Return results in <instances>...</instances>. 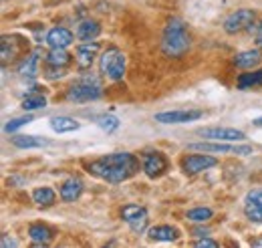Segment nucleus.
<instances>
[{"label": "nucleus", "mask_w": 262, "mask_h": 248, "mask_svg": "<svg viewBox=\"0 0 262 248\" xmlns=\"http://www.w3.org/2000/svg\"><path fill=\"white\" fill-rule=\"evenodd\" d=\"M87 170L97 176L101 180L109 182V184H121L125 180H129L131 176L137 174L139 170V161L133 154L121 152V154H107L99 157L95 161H91L87 166Z\"/></svg>", "instance_id": "nucleus-1"}, {"label": "nucleus", "mask_w": 262, "mask_h": 248, "mask_svg": "<svg viewBox=\"0 0 262 248\" xmlns=\"http://www.w3.org/2000/svg\"><path fill=\"white\" fill-rule=\"evenodd\" d=\"M190 49V34L186 31V25L182 18H169L164 29L162 38V51L165 57H182Z\"/></svg>", "instance_id": "nucleus-2"}, {"label": "nucleus", "mask_w": 262, "mask_h": 248, "mask_svg": "<svg viewBox=\"0 0 262 248\" xmlns=\"http://www.w3.org/2000/svg\"><path fill=\"white\" fill-rule=\"evenodd\" d=\"M101 97V85L97 79H85L75 83L69 91H67V99L75 101V103H85V101H95Z\"/></svg>", "instance_id": "nucleus-3"}, {"label": "nucleus", "mask_w": 262, "mask_h": 248, "mask_svg": "<svg viewBox=\"0 0 262 248\" xmlns=\"http://www.w3.org/2000/svg\"><path fill=\"white\" fill-rule=\"evenodd\" d=\"M190 150H198L204 154H236V155H250L252 148L250 146H230L222 141H202V143H190Z\"/></svg>", "instance_id": "nucleus-4"}, {"label": "nucleus", "mask_w": 262, "mask_h": 248, "mask_svg": "<svg viewBox=\"0 0 262 248\" xmlns=\"http://www.w3.org/2000/svg\"><path fill=\"white\" fill-rule=\"evenodd\" d=\"M254 20H256L254 10L240 8V10L232 12L228 18L224 20V31L228 32V34H238V32L246 31V29H252L254 27Z\"/></svg>", "instance_id": "nucleus-5"}, {"label": "nucleus", "mask_w": 262, "mask_h": 248, "mask_svg": "<svg viewBox=\"0 0 262 248\" xmlns=\"http://www.w3.org/2000/svg\"><path fill=\"white\" fill-rule=\"evenodd\" d=\"M121 218L127 222L133 232H143L147 228V222H149V216H147V210L143 206H137V204H127L123 206L121 210Z\"/></svg>", "instance_id": "nucleus-6"}, {"label": "nucleus", "mask_w": 262, "mask_h": 248, "mask_svg": "<svg viewBox=\"0 0 262 248\" xmlns=\"http://www.w3.org/2000/svg\"><path fill=\"white\" fill-rule=\"evenodd\" d=\"M218 163V159L214 155H204V154H192L186 155L182 159V170L188 176H196L200 172H206L208 168H214Z\"/></svg>", "instance_id": "nucleus-7"}, {"label": "nucleus", "mask_w": 262, "mask_h": 248, "mask_svg": "<svg viewBox=\"0 0 262 248\" xmlns=\"http://www.w3.org/2000/svg\"><path fill=\"white\" fill-rule=\"evenodd\" d=\"M198 135H202L204 139H212V141H240L246 137L244 131L232 129V127H202L198 129Z\"/></svg>", "instance_id": "nucleus-8"}, {"label": "nucleus", "mask_w": 262, "mask_h": 248, "mask_svg": "<svg viewBox=\"0 0 262 248\" xmlns=\"http://www.w3.org/2000/svg\"><path fill=\"white\" fill-rule=\"evenodd\" d=\"M244 216L262 224V190H252L244 198Z\"/></svg>", "instance_id": "nucleus-9"}, {"label": "nucleus", "mask_w": 262, "mask_h": 248, "mask_svg": "<svg viewBox=\"0 0 262 248\" xmlns=\"http://www.w3.org/2000/svg\"><path fill=\"white\" fill-rule=\"evenodd\" d=\"M97 53H99V43L87 40V43L77 45V49H75L77 67H79V69H89V67L93 65V61L97 59Z\"/></svg>", "instance_id": "nucleus-10"}, {"label": "nucleus", "mask_w": 262, "mask_h": 248, "mask_svg": "<svg viewBox=\"0 0 262 248\" xmlns=\"http://www.w3.org/2000/svg\"><path fill=\"white\" fill-rule=\"evenodd\" d=\"M141 166H143V172L149 178H158V176H162L165 170H167V159L160 152H149V154L143 155Z\"/></svg>", "instance_id": "nucleus-11"}, {"label": "nucleus", "mask_w": 262, "mask_h": 248, "mask_svg": "<svg viewBox=\"0 0 262 248\" xmlns=\"http://www.w3.org/2000/svg\"><path fill=\"white\" fill-rule=\"evenodd\" d=\"M204 113L202 111H165L158 113L156 121L164 125H176V123H188V121H196Z\"/></svg>", "instance_id": "nucleus-12"}, {"label": "nucleus", "mask_w": 262, "mask_h": 248, "mask_svg": "<svg viewBox=\"0 0 262 248\" xmlns=\"http://www.w3.org/2000/svg\"><path fill=\"white\" fill-rule=\"evenodd\" d=\"M73 43V32L63 27H55L47 34V45L51 49H67Z\"/></svg>", "instance_id": "nucleus-13"}, {"label": "nucleus", "mask_w": 262, "mask_h": 248, "mask_svg": "<svg viewBox=\"0 0 262 248\" xmlns=\"http://www.w3.org/2000/svg\"><path fill=\"white\" fill-rule=\"evenodd\" d=\"M262 63V53L258 49H250V51H242L234 57V65L238 69H256Z\"/></svg>", "instance_id": "nucleus-14"}, {"label": "nucleus", "mask_w": 262, "mask_h": 248, "mask_svg": "<svg viewBox=\"0 0 262 248\" xmlns=\"http://www.w3.org/2000/svg\"><path fill=\"white\" fill-rule=\"evenodd\" d=\"M59 194H61V198H63L65 202H75V200H79V196L83 194V182H81L79 178H69V180H65V182L61 184Z\"/></svg>", "instance_id": "nucleus-15"}, {"label": "nucleus", "mask_w": 262, "mask_h": 248, "mask_svg": "<svg viewBox=\"0 0 262 248\" xmlns=\"http://www.w3.org/2000/svg\"><path fill=\"white\" fill-rule=\"evenodd\" d=\"M29 236H31V240H33L36 246H47L53 240L55 232L49 226H45V224H33L29 228Z\"/></svg>", "instance_id": "nucleus-16"}, {"label": "nucleus", "mask_w": 262, "mask_h": 248, "mask_svg": "<svg viewBox=\"0 0 262 248\" xmlns=\"http://www.w3.org/2000/svg\"><path fill=\"white\" fill-rule=\"evenodd\" d=\"M99 32H101V25H99L97 20H91V18H87V20H81L79 25H77V38H81V40H93V38H97Z\"/></svg>", "instance_id": "nucleus-17"}, {"label": "nucleus", "mask_w": 262, "mask_h": 248, "mask_svg": "<svg viewBox=\"0 0 262 248\" xmlns=\"http://www.w3.org/2000/svg\"><path fill=\"white\" fill-rule=\"evenodd\" d=\"M10 141H12V146H16V148H20V150H34V148H45V146H49V139L36 137V135H14Z\"/></svg>", "instance_id": "nucleus-18"}, {"label": "nucleus", "mask_w": 262, "mask_h": 248, "mask_svg": "<svg viewBox=\"0 0 262 248\" xmlns=\"http://www.w3.org/2000/svg\"><path fill=\"white\" fill-rule=\"evenodd\" d=\"M123 75H125V55L119 51V53L113 57L111 65L107 67L105 77H109L111 81H121V79H123Z\"/></svg>", "instance_id": "nucleus-19"}, {"label": "nucleus", "mask_w": 262, "mask_h": 248, "mask_svg": "<svg viewBox=\"0 0 262 248\" xmlns=\"http://www.w3.org/2000/svg\"><path fill=\"white\" fill-rule=\"evenodd\" d=\"M149 240H160V242H171V240H178V230L173 226H154L149 232Z\"/></svg>", "instance_id": "nucleus-20"}, {"label": "nucleus", "mask_w": 262, "mask_h": 248, "mask_svg": "<svg viewBox=\"0 0 262 248\" xmlns=\"http://www.w3.org/2000/svg\"><path fill=\"white\" fill-rule=\"evenodd\" d=\"M51 127L57 133H71V131H77L81 127V123L77 119H73V117L59 115V117H51Z\"/></svg>", "instance_id": "nucleus-21"}, {"label": "nucleus", "mask_w": 262, "mask_h": 248, "mask_svg": "<svg viewBox=\"0 0 262 248\" xmlns=\"http://www.w3.org/2000/svg\"><path fill=\"white\" fill-rule=\"evenodd\" d=\"M36 69H38V51H34L33 55H29L25 61L20 63V67H18V75H20V77H29V79H33V77H36Z\"/></svg>", "instance_id": "nucleus-22"}, {"label": "nucleus", "mask_w": 262, "mask_h": 248, "mask_svg": "<svg viewBox=\"0 0 262 248\" xmlns=\"http://www.w3.org/2000/svg\"><path fill=\"white\" fill-rule=\"evenodd\" d=\"M55 198H57V194H55V190L53 188H36L33 192V200L34 204H38V206H51V204H55Z\"/></svg>", "instance_id": "nucleus-23"}, {"label": "nucleus", "mask_w": 262, "mask_h": 248, "mask_svg": "<svg viewBox=\"0 0 262 248\" xmlns=\"http://www.w3.org/2000/svg\"><path fill=\"white\" fill-rule=\"evenodd\" d=\"M256 85H262V71L244 73L238 77V89H248V87H256Z\"/></svg>", "instance_id": "nucleus-24"}, {"label": "nucleus", "mask_w": 262, "mask_h": 248, "mask_svg": "<svg viewBox=\"0 0 262 248\" xmlns=\"http://www.w3.org/2000/svg\"><path fill=\"white\" fill-rule=\"evenodd\" d=\"M47 63L53 67H67L71 63V55L65 49H51V53L47 55Z\"/></svg>", "instance_id": "nucleus-25"}, {"label": "nucleus", "mask_w": 262, "mask_h": 248, "mask_svg": "<svg viewBox=\"0 0 262 248\" xmlns=\"http://www.w3.org/2000/svg\"><path fill=\"white\" fill-rule=\"evenodd\" d=\"M18 53V47L16 43H12V38L8 36H2V43H0V55H2V63H8L12 61Z\"/></svg>", "instance_id": "nucleus-26"}, {"label": "nucleus", "mask_w": 262, "mask_h": 248, "mask_svg": "<svg viewBox=\"0 0 262 248\" xmlns=\"http://www.w3.org/2000/svg\"><path fill=\"white\" fill-rule=\"evenodd\" d=\"M42 107H47V99L40 93H33L23 99V109L25 111H36V109H42Z\"/></svg>", "instance_id": "nucleus-27"}, {"label": "nucleus", "mask_w": 262, "mask_h": 248, "mask_svg": "<svg viewBox=\"0 0 262 248\" xmlns=\"http://www.w3.org/2000/svg\"><path fill=\"white\" fill-rule=\"evenodd\" d=\"M210 218H212V210L210 208H192L188 212V220H192L196 224H202V222H206Z\"/></svg>", "instance_id": "nucleus-28"}, {"label": "nucleus", "mask_w": 262, "mask_h": 248, "mask_svg": "<svg viewBox=\"0 0 262 248\" xmlns=\"http://www.w3.org/2000/svg\"><path fill=\"white\" fill-rule=\"evenodd\" d=\"M97 125L103 129V131H115L117 127H119V119L117 117H113V115H105V117H99L97 119Z\"/></svg>", "instance_id": "nucleus-29"}, {"label": "nucleus", "mask_w": 262, "mask_h": 248, "mask_svg": "<svg viewBox=\"0 0 262 248\" xmlns=\"http://www.w3.org/2000/svg\"><path fill=\"white\" fill-rule=\"evenodd\" d=\"M119 53V49H115V47H109L105 53H103V57H101V63H99V69H101V75H105V71H107V67L111 65L113 61V57Z\"/></svg>", "instance_id": "nucleus-30"}, {"label": "nucleus", "mask_w": 262, "mask_h": 248, "mask_svg": "<svg viewBox=\"0 0 262 248\" xmlns=\"http://www.w3.org/2000/svg\"><path fill=\"white\" fill-rule=\"evenodd\" d=\"M31 121H33V117H31V115H23V117H14V119H10V121L6 123V127H4V129H6L8 133H12V131H16V129H20V127H23V125H25V123H31Z\"/></svg>", "instance_id": "nucleus-31"}, {"label": "nucleus", "mask_w": 262, "mask_h": 248, "mask_svg": "<svg viewBox=\"0 0 262 248\" xmlns=\"http://www.w3.org/2000/svg\"><path fill=\"white\" fill-rule=\"evenodd\" d=\"M47 77H49V79H61V77H63V67H53V65H49Z\"/></svg>", "instance_id": "nucleus-32"}, {"label": "nucleus", "mask_w": 262, "mask_h": 248, "mask_svg": "<svg viewBox=\"0 0 262 248\" xmlns=\"http://www.w3.org/2000/svg\"><path fill=\"white\" fill-rule=\"evenodd\" d=\"M196 246L198 248H218L220 244H218L216 240H212V238H200V240H196Z\"/></svg>", "instance_id": "nucleus-33"}, {"label": "nucleus", "mask_w": 262, "mask_h": 248, "mask_svg": "<svg viewBox=\"0 0 262 248\" xmlns=\"http://www.w3.org/2000/svg\"><path fill=\"white\" fill-rule=\"evenodd\" d=\"M254 40L258 43V47H262V23L254 27Z\"/></svg>", "instance_id": "nucleus-34"}, {"label": "nucleus", "mask_w": 262, "mask_h": 248, "mask_svg": "<svg viewBox=\"0 0 262 248\" xmlns=\"http://www.w3.org/2000/svg\"><path fill=\"white\" fill-rule=\"evenodd\" d=\"M254 125H262V117H258V119H254Z\"/></svg>", "instance_id": "nucleus-35"}, {"label": "nucleus", "mask_w": 262, "mask_h": 248, "mask_svg": "<svg viewBox=\"0 0 262 248\" xmlns=\"http://www.w3.org/2000/svg\"><path fill=\"white\" fill-rule=\"evenodd\" d=\"M254 246H262V240H258V242H254Z\"/></svg>", "instance_id": "nucleus-36"}]
</instances>
